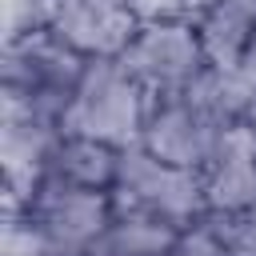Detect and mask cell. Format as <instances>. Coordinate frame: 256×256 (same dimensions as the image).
<instances>
[{
  "label": "cell",
  "mask_w": 256,
  "mask_h": 256,
  "mask_svg": "<svg viewBox=\"0 0 256 256\" xmlns=\"http://www.w3.org/2000/svg\"><path fill=\"white\" fill-rule=\"evenodd\" d=\"M132 0H60L52 32L88 60H116L140 28Z\"/></svg>",
  "instance_id": "9"
},
{
  "label": "cell",
  "mask_w": 256,
  "mask_h": 256,
  "mask_svg": "<svg viewBox=\"0 0 256 256\" xmlns=\"http://www.w3.org/2000/svg\"><path fill=\"white\" fill-rule=\"evenodd\" d=\"M60 0H0V20H4V40L44 32L56 20Z\"/></svg>",
  "instance_id": "13"
},
{
  "label": "cell",
  "mask_w": 256,
  "mask_h": 256,
  "mask_svg": "<svg viewBox=\"0 0 256 256\" xmlns=\"http://www.w3.org/2000/svg\"><path fill=\"white\" fill-rule=\"evenodd\" d=\"M176 232L180 228L160 224V220H148V216L112 212L108 228L100 232V240L92 244L88 256H172Z\"/></svg>",
  "instance_id": "12"
},
{
  "label": "cell",
  "mask_w": 256,
  "mask_h": 256,
  "mask_svg": "<svg viewBox=\"0 0 256 256\" xmlns=\"http://www.w3.org/2000/svg\"><path fill=\"white\" fill-rule=\"evenodd\" d=\"M112 208L124 216H148V220H160L172 228H188L208 216L200 172L168 164V160L152 156L144 144L124 148L120 172L112 184Z\"/></svg>",
  "instance_id": "2"
},
{
  "label": "cell",
  "mask_w": 256,
  "mask_h": 256,
  "mask_svg": "<svg viewBox=\"0 0 256 256\" xmlns=\"http://www.w3.org/2000/svg\"><path fill=\"white\" fill-rule=\"evenodd\" d=\"M228 124L216 120L200 100H192L188 92L180 96H164V100H152V112H148V124H144V148L168 164H180V168H204V160L212 156L220 132Z\"/></svg>",
  "instance_id": "7"
},
{
  "label": "cell",
  "mask_w": 256,
  "mask_h": 256,
  "mask_svg": "<svg viewBox=\"0 0 256 256\" xmlns=\"http://www.w3.org/2000/svg\"><path fill=\"white\" fill-rule=\"evenodd\" d=\"M120 156H124V148H116V144L64 132V136L56 140V148H52L48 176H52V180H64V184H76V188L112 192L116 172H120Z\"/></svg>",
  "instance_id": "10"
},
{
  "label": "cell",
  "mask_w": 256,
  "mask_h": 256,
  "mask_svg": "<svg viewBox=\"0 0 256 256\" xmlns=\"http://www.w3.org/2000/svg\"><path fill=\"white\" fill-rule=\"evenodd\" d=\"M0 256H52V252H48V244L40 240V232H36L24 216H4Z\"/></svg>",
  "instance_id": "16"
},
{
  "label": "cell",
  "mask_w": 256,
  "mask_h": 256,
  "mask_svg": "<svg viewBox=\"0 0 256 256\" xmlns=\"http://www.w3.org/2000/svg\"><path fill=\"white\" fill-rule=\"evenodd\" d=\"M64 136L60 112L16 92H0V168H4V216H24L28 200L48 176L56 140Z\"/></svg>",
  "instance_id": "3"
},
{
  "label": "cell",
  "mask_w": 256,
  "mask_h": 256,
  "mask_svg": "<svg viewBox=\"0 0 256 256\" xmlns=\"http://www.w3.org/2000/svg\"><path fill=\"white\" fill-rule=\"evenodd\" d=\"M112 212H116L112 192L76 188V184L44 176V184L24 208V220L40 232L52 256H88L100 232L108 228Z\"/></svg>",
  "instance_id": "6"
},
{
  "label": "cell",
  "mask_w": 256,
  "mask_h": 256,
  "mask_svg": "<svg viewBox=\"0 0 256 256\" xmlns=\"http://www.w3.org/2000/svg\"><path fill=\"white\" fill-rule=\"evenodd\" d=\"M116 60L152 100L180 96L208 68L200 32L188 20H140L136 36Z\"/></svg>",
  "instance_id": "4"
},
{
  "label": "cell",
  "mask_w": 256,
  "mask_h": 256,
  "mask_svg": "<svg viewBox=\"0 0 256 256\" xmlns=\"http://www.w3.org/2000/svg\"><path fill=\"white\" fill-rule=\"evenodd\" d=\"M212 224L224 236L232 256H256V204L240 208V212H228V216H212Z\"/></svg>",
  "instance_id": "15"
},
{
  "label": "cell",
  "mask_w": 256,
  "mask_h": 256,
  "mask_svg": "<svg viewBox=\"0 0 256 256\" xmlns=\"http://www.w3.org/2000/svg\"><path fill=\"white\" fill-rule=\"evenodd\" d=\"M196 32L208 64L236 68L256 36V0H212V8L196 20Z\"/></svg>",
  "instance_id": "11"
},
{
  "label": "cell",
  "mask_w": 256,
  "mask_h": 256,
  "mask_svg": "<svg viewBox=\"0 0 256 256\" xmlns=\"http://www.w3.org/2000/svg\"><path fill=\"white\" fill-rule=\"evenodd\" d=\"M88 56H80L72 44H64L52 28L28 32L16 40H4L0 52V92L28 96L36 104H48L64 116L76 84L84 80Z\"/></svg>",
  "instance_id": "5"
},
{
  "label": "cell",
  "mask_w": 256,
  "mask_h": 256,
  "mask_svg": "<svg viewBox=\"0 0 256 256\" xmlns=\"http://www.w3.org/2000/svg\"><path fill=\"white\" fill-rule=\"evenodd\" d=\"M132 4L144 20H188V24H196L212 8V0H132Z\"/></svg>",
  "instance_id": "17"
},
{
  "label": "cell",
  "mask_w": 256,
  "mask_h": 256,
  "mask_svg": "<svg viewBox=\"0 0 256 256\" xmlns=\"http://www.w3.org/2000/svg\"><path fill=\"white\" fill-rule=\"evenodd\" d=\"M236 72H240V80H244V88L252 92V104H256V36H252V44L244 48V56H240Z\"/></svg>",
  "instance_id": "18"
},
{
  "label": "cell",
  "mask_w": 256,
  "mask_h": 256,
  "mask_svg": "<svg viewBox=\"0 0 256 256\" xmlns=\"http://www.w3.org/2000/svg\"><path fill=\"white\" fill-rule=\"evenodd\" d=\"M148 112H152V96L128 76L120 60H88L84 80L76 84L60 124L72 136H92L116 148H136L144 140Z\"/></svg>",
  "instance_id": "1"
},
{
  "label": "cell",
  "mask_w": 256,
  "mask_h": 256,
  "mask_svg": "<svg viewBox=\"0 0 256 256\" xmlns=\"http://www.w3.org/2000/svg\"><path fill=\"white\" fill-rule=\"evenodd\" d=\"M172 256H232V252H228L224 236L216 232L212 216H204V220H196V224H188V228L176 232Z\"/></svg>",
  "instance_id": "14"
},
{
  "label": "cell",
  "mask_w": 256,
  "mask_h": 256,
  "mask_svg": "<svg viewBox=\"0 0 256 256\" xmlns=\"http://www.w3.org/2000/svg\"><path fill=\"white\" fill-rule=\"evenodd\" d=\"M208 216H228L256 204V120L228 124L200 168Z\"/></svg>",
  "instance_id": "8"
}]
</instances>
